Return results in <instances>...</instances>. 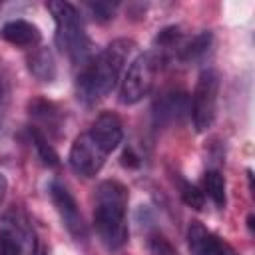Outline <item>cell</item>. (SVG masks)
<instances>
[{
  "instance_id": "cell-1",
  "label": "cell",
  "mask_w": 255,
  "mask_h": 255,
  "mask_svg": "<svg viewBox=\"0 0 255 255\" xmlns=\"http://www.w3.org/2000/svg\"><path fill=\"white\" fill-rule=\"evenodd\" d=\"M133 48H135L133 40L118 38L110 42L96 58L86 62L76 80L78 100L86 106H94L106 96H110L112 90L118 86L124 64L128 62Z\"/></svg>"
},
{
  "instance_id": "cell-2",
  "label": "cell",
  "mask_w": 255,
  "mask_h": 255,
  "mask_svg": "<svg viewBox=\"0 0 255 255\" xmlns=\"http://www.w3.org/2000/svg\"><path fill=\"white\" fill-rule=\"evenodd\" d=\"M128 187L116 179H106L96 189V205H94V227L108 251H118L124 247L128 239Z\"/></svg>"
},
{
  "instance_id": "cell-3",
  "label": "cell",
  "mask_w": 255,
  "mask_h": 255,
  "mask_svg": "<svg viewBox=\"0 0 255 255\" xmlns=\"http://www.w3.org/2000/svg\"><path fill=\"white\" fill-rule=\"evenodd\" d=\"M56 22V46L72 62H82L90 50V40L84 30V22L76 6L62 0H52L46 4Z\"/></svg>"
},
{
  "instance_id": "cell-4",
  "label": "cell",
  "mask_w": 255,
  "mask_h": 255,
  "mask_svg": "<svg viewBox=\"0 0 255 255\" xmlns=\"http://www.w3.org/2000/svg\"><path fill=\"white\" fill-rule=\"evenodd\" d=\"M163 60L159 58V54L155 50L143 52L139 54L128 68L124 80H122V88H120V102L122 104H137L139 100H143L149 90L153 88L155 76L161 68Z\"/></svg>"
},
{
  "instance_id": "cell-5",
  "label": "cell",
  "mask_w": 255,
  "mask_h": 255,
  "mask_svg": "<svg viewBox=\"0 0 255 255\" xmlns=\"http://www.w3.org/2000/svg\"><path fill=\"white\" fill-rule=\"evenodd\" d=\"M36 233L20 209H10L0 219V255H36Z\"/></svg>"
},
{
  "instance_id": "cell-6",
  "label": "cell",
  "mask_w": 255,
  "mask_h": 255,
  "mask_svg": "<svg viewBox=\"0 0 255 255\" xmlns=\"http://www.w3.org/2000/svg\"><path fill=\"white\" fill-rule=\"evenodd\" d=\"M217 96H219V74L207 68L199 74L193 96L189 100L191 120L197 131H207L217 116Z\"/></svg>"
},
{
  "instance_id": "cell-7",
  "label": "cell",
  "mask_w": 255,
  "mask_h": 255,
  "mask_svg": "<svg viewBox=\"0 0 255 255\" xmlns=\"http://www.w3.org/2000/svg\"><path fill=\"white\" fill-rule=\"evenodd\" d=\"M106 157H108V151L102 147V143L90 131H84L74 139L68 159L72 169L78 175L94 177L106 163Z\"/></svg>"
},
{
  "instance_id": "cell-8",
  "label": "cell",
  "mask_w": 255,
  "mask_h": 255,
  "mask_svg": "<svg viewBox=\"0 0 255 255\" xmlns=\"http://www.w3.org/2000/svg\"><path fill=\"white\" fill-rule=\"evenodd\" d=\"M48 193H50V199H52L64 227L68 229V233L76 241H86L88 239V225H86L84 215H82L74 195L70 193V189L60 181H50Z\"/></svg>"
},
{
  "instance_id": "cell-9",
  "label": "cell",
  "mask_w": 255,
  "mask_h": 255,
  "mask_svg": "<svg viewBox=\"0 0 255 255\" xmlns=\"http://www.w3.org/2000/svg\"><path fill=\"white\" fill-rule=\"evenodd\" d=\"M189 112V98L181 90L163 92L153 104V122L155 126H173L179 124Z\"/></svg>"
},
{
  "instance_id": "cell-10",
  "label": "cell",
  "mask_w": 255,
  "mask_h": 255,
  "mask_svg": "<svg viewBox=\"0 0 255 255\" xmlns=\"http://www.w3.org/2000/svg\"><path fill=\"white\" fill-rule=\"evenodd\" d=\"M187 247L191 255H231V249L199 221H191L187 227Z\"/></svg>"
},
{
  "instance_id": "cell-11",
  "label": "cell",
  "mask_w": 255,
  "mask_h": 255,
  "mask_svg": "<svg viewBox=\"0 0 255 255\" xmlns=\"http://www.w3.org/2000/svg\"><path fill=\"white\" fill-rule=\"evenodd\" d=\"M88 131L102 143V147H104L108 153H112V151L122 143V137H124L122 122H120V118H118L116 114H112V112L100 114V116L94 120V124L90 126Z\"/></svg>"
},
{
  "instance_id": "cell-12",
  "label": "cell",
  "mask_w": 255,
  "mask_h": 255,
  "mask_svg": "<svg viewBox=\"0 0 255 255\" xmlns=\"http://www.w3.org/2000/svg\"><path fill=\"white\" fill-rule=\"evenodd\" d=\"M2 40H6L12 46H20V48H34L40 44L42 34L40 28L28 20H10L2 26L0 30Z\"/></svg>"
},
{
  "instance_id": "cell-13",
  "label": "cell",
  "mask_w": 255,
  "mask_h": 255,
  "mask_svg": "<svg viewBox=\"0 0 255 255\" xmlns=\"http://www.w3.org/2000/svg\"><path fill=\"white\" fill-rule=\"evenodd\" d=\"M26 64H28V70L30 74L44 82V84H50L56 80V60H54V54L48 50V48H34L28 58H26Z\"/></svg>"
},
{
  "instance_id": "cell-14",
  "label": "cell",
  "mask_w": 255,
  "mask_h": 255,
  "mask_svg": "<svg viewBox=\"0 0 255 255\" xmlns=\"http://www.w3.org/2000/svg\"><path fill=\"white\" fill-rule=\"evenodd\" d=\"M30 116L40 124V126H34L36 129H42V128H48V131H58L60 129L62 114H60V110L52 102L34 100L30 104Z\"/></svg>"
},
{
  "instance_id": "cell-15",
  "label": "cell",
  "mask_w": 255,
  "mask_h": 255,
  "mask_svg": "<svg viewBox=\"0 0 255 255\" xmlns=\"http://www.w3.org/2000/svg\"><path fill=\"white\" fill-rule=\"evenodd\" d=\"M203 189H205V193L209 195V199L219 209L225 207V201H227L225 199V179H223V175L217 169L205 171V175H203Z\"/></svg>"
},
{
  "instance_id": "cell-16",
  "label": "cell",
  "mask_w": 255,
  "mask_h": 255,
  "mask_svg": "<svg viewBox=\"0 0 255 255\" xmlns=\"http://www.w3.org/2000/svg\"><path fill=\"white\" fill-rule=\"evenodd\" d=\"M30 137H32V145L36 147V151H38L40 159H42L46 165L56 167L60 161H58V153L54 151V147H52V145H50V141H48V135H46V133H42L40 129H36V128L32 126V128H30Z\"/></svg>"
},
{
  "instance_id": "cell-17",
  "label": "cell",
  "mask_w": 255,
  "mask_h": 255,
  "mask_svg": "<svg viewBox=\"0 0 255 255\" xmlns=\"http://www.w3.org/2000/svg\"><path fill=\"white\" fill-rule=\"evenodd\" d=\"M179 193H181V199L193 207V209H201L203 207V191H199V187L187 183V181H179Z\"/></svg>"
},
{
  "instance_id": "cell-18",
  "label": "cell",
  "mask_w": 255,
  "mask_h": 255,
  "mask_svg": "<svg viewBox=\"0 0 255 255\" xmlns=\"http://www.w3.org/2000/svg\"><path fill=\"white\" fill-rule=\"evenodd\" d=\"M116 8L118 4H112V2H88L86 4V10L92 14L94 20L98 22H106V20H112L114 14H116Z\"/></svg>"
},
{
  "instance_id": "cell-19",
  "label": "cell",
  "mask_w": 255,
  "mask_h": 255,
  "mask_svg": "<svg viewBox=\"0 0 255 255\" xmlns=\"http://www.w3.org/2000/svg\"><path fill=\"white\" fill-rule=\"evenodd\" d=\"M149 255H179V253L161 233H155L149 237Z\"/></svg>"
},
{
  "instance_id": "cell-20",
  "label": "cell",
  "mask_w": 255,
  "mask_h": 255,
  "mask_svg": "<svg viewBox=\"0 0 255 255\" xmlns=\"http://www.w3.org/2000/svg\"><path fill=\"white\" fill-rule=\"evenodd\" d=\"M122 163H124V165H129V167H135V165H139V157L133 155L131 149H126L124 155H122Z\"/></svg>"
},
{
  "instance_id": "cell-21",
  "label": "cell",
  "mask_w": 255,
  "mask_h": 255,
  "mask_svg": "<svg viewBox=\"0 0 255 255\" xmlns=\"http://www.w3.org/2000/svg\"><path fill=\"white\" fill-rule=\"evenodd\" d=\"M6 191H8V181H6V177L0 173V203L4 201V195H6Z\"/></svg>"
},
{
  "instance_id": "cell-22",
  "label": "cell",
  "mask_w": 255,
  "mask_h": 255,
  "mask_svg": "<svg viewBox=\"0 0 255 255\" xmlns=\"http://www.w3.org/2000/svg\"><path fill=\"white\" fill-rule=\"evenodd\" d=\"M36 255H46V253H44L42 249H38V253H36Z\"/></svg>"
},
{
  "instance_id": "cell-23",
  "label": "cell",
  "mask_w": 255,
  "mask_h": 255,
  "mask_svg": "<svg viewBox=\"0 0 255 255\" xmlns=\"http://www.w3.org/2000/svg\"><path fill=\"white\" fill-rule=\"evenodd\" d=\"M0 104H2V86H0Z\"/></svg>"
}]
</instances>
